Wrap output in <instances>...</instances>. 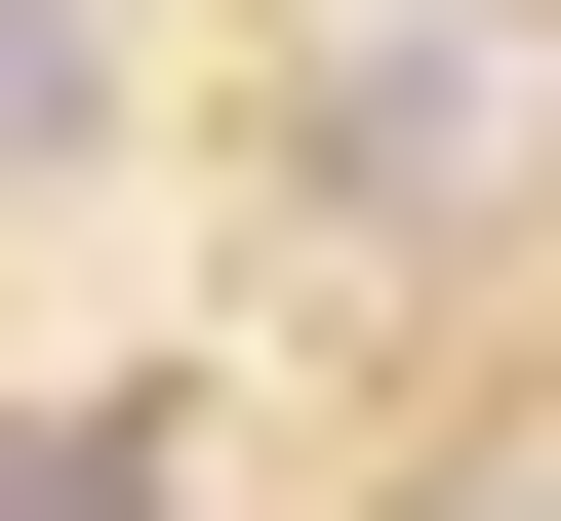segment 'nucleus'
<instances>
[{"label":"nucleus","mask_w":561,"mask_h":521,"mask_svg":"<svg viewBox=\"0 0 561 521\" xmlns=\"http://www.w3.org/2000/svg\"><path fill=\"white\" fill-rule=\"evenodd\" d=\"M41 121H81V0H0V161H41Z\"/></svg>","instance_id":"nucleus-2"},{"label":"nucleus","mask_w":561,"mask_h":521,"mask_svg":"<svg viewBox=\"0 0 561 521\" xmlns=\"http://www.w3.org/2000/svg\"><path fill=\"white\" fill-rule=\"evenodd\" d=\"M121 482H161V441H121V401H81V441H0V521H121Z\"/></svg>","instance_id":"nucleus-1"}]
</instances>
